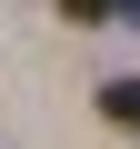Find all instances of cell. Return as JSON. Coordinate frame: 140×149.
I'll return each instance as SVG.
<instances>
[{
  "label": "cell",
  "instance_id": "1",
  "mask_svg": "<svg viewBox=\"0 0 140 149\" xmlns=\"http://www.w3.org/2000/svg\"><path fill=\"white\" fill-rule=\"evenodd\" d=\"M100 109H110L120 129H140V80H110V90H100Z\"/></svg>",
  "mask_w": 140,
  "mask_h": 149
},
{
  "label": "cell",
  "instance_id": "2",
  "mask_svg": "<svg viewBox=\"0 0 140 149\" xmlns=\"http://www.w3.org/2000/svg\"><path fill=\"white\" fill-rule=\"evenodd\" d=\"M60 10H70V20H110L120 0H60Z\"/></svg>",
  "mask_w": 140,
  "mask_h": 149
}]
</instances>
